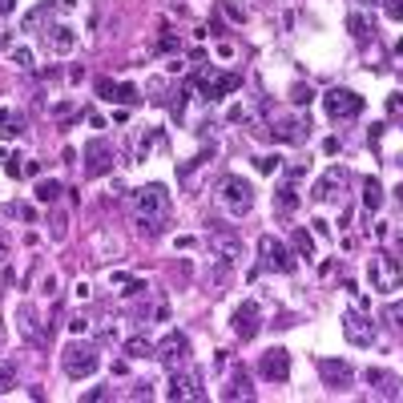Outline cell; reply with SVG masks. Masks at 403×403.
Returning <instances> with one entry per match:
<instances>
[{"label": "cell", "instance_id": "obj_1", "mask_svg": "<svg viewBox=\"0 0 403 403\" xmlns=\"http://www.w3.org/2000/svg\"><path fill=\"white\" fill-rule=\"evenodd\" d=\"M218 206L230 214V218H246L250 210H254V186L246 182V177H238V174H226L222 182H218Z\"/></svg>", "mask_w": 403, "mask_h": 403}, {"label": "cell", "instance_id": "obj_2", "mask_svg": "<svg viewBox=\"0 0 403 403\" xmlns=\"http://www.w3.org/2000/svg\"><path fill=\"white\" fill-rule=\"evenodd\" d=\"M101 367V355H97L93 343H69L61 355V371L69 379H89L93 371Z\"/></svg>", "mask_w": 403, "mask_h": 403}, {"label": "cell", "instance_id": "obj_3", "mask_svg": "<svg viewBox=\"0 0 403 403\" xmlns=\"http://www.w3.org/2000/svg\"><path fill=\"white\" fill-rule=\"evenodd\" d=\"M367 282L375 290H383V294H391V290L403 287V262L391 254H375L367 262Z\"/></svg>", "mask_w": 403, "mask_h": 403}, {"label": "cell", "instance_id": "obj_4", "mask_svg": "<svg viewBox=\"0 0 403 403\" xmlns=\"http://www.w3.org/2000/svg\"><path fill=\"white\" fill-rule=\"evenodd\" d=\"M137 218H149V222L170 218V190L161 182H149L137 190Z\"/></svg>", "mask_w": 403, "mask_h": 403}, {"label": "cell", "instance_id": "obj_5", "mask_svg": "<svg viewBox=\"0 0 403 403\" xmlns=\"http://www.w3.org/2000/svg\"><path fill=\"white\" fill-rule=\"evenodd\" d=\"M363 97L351 93V89H331V93H322V109H327V117L331 121H343V117H359L363 113Z\"/></svg>", "mask_w": 403, "mask_h": 403}, {"label": "cell", "instance_id": "obj_6", "mask_svg": "<svg viewBox=\"0 0 403 403\" xmlns=\"http://www.w3.org/2000/svg\"><path fill=\"white\" fill-rule=\"evenodd\" d=\"M16 331H20V339H25L29 347H45L48 343V327L45 322H36V306L32 303L16 306Z\"/></svg>", "mask_w": 403, "mask_h": 403}, {"label": "cell", "instance_id": "obj_7", "mask_svg": "<svg viewBox=\"0 0 403 403\" xmlns=\"http://www.w3.org/2000/svg\"><path fill=\"white\" fill-rule=\"evenodd\" d=\"M258 250H262V266H266V271H278V274H290V271H294V254H290V250H287L278 238H274V234H262Z\"/></svg>", "mask_w": 403, "mask_h": 403}, {"label": "cell", "instance_id": "obj_8", "mask_svg": "<svg viewBox=\"0 0 403 403\" xmlns=\"http://www.w3.org/2000/svg\"><path fill=\"white\" fill-rule=\"evenodd\" d=\"M153 355H158V359H161L170 371H177L186 359H190V339L182 335V331H170V335L161 339L158 347H153Z\"/></svg>", "mask_w": 403, "mask_h": 403}, {"label": "cell", "instance_id": "obj_9", "mask_svg": "<svg viewBox=\"0 0 403 403\" xmlns=\"http://www.w3.org/2000/svg\"><path fill=\"white\" fill-rule=\"evenodd\" d=\"M258 375L266 383H287L290 379V351L287 347H271V351L258 359Z\"/></svg>", "mask_w": 403, "mask_h": 403}, {"label": "cell", "instance_id": "obj_10", "mask_svg": "<svg viewBox=\"0 0 403 403\" xmlns=\"http://www.w3.org/2000/svg\"><path fill=\"white\" fill-rule=\"evenodd\" d=\"M343 335H347L351 347H371V343H375V322H371L363 310H347V315H343Z\"/></svg>", "mask_w": 403, "mask_h": 403}, {"label": "cell", "instance_id": "obj_11", "mask_svg": "<svg viewBox=\"0 0 403 403\" xmlns=\"http://www.w3.org/2000/svg\"><path fill=\"white\" fill-rule=\"evenodd\" d=\"M113 170V149L105 137H93V142L85 145V174L89 177H101Z\"/></svg>", "mask_w": 403, "mask_h": 403}, {"label": "cell", "instance_id": "obj_12", "mask_svg": "<svg viewBox=\"0 0 403 403\" xmlns=\"http://www.w3.org/2000/svg\"><path fill=\"white\" fill-rule=\"evenodd\" d=\"M319 375L327 387H335V391H347L355 383V367L347 359H319Z\"/></svg>", "mask_w": 403, "mask_h": 403}, {"label": "cell", "instance_id": "obj_13", "mask_svg": "<svg viewBox=\"0 0 403 403\" xmlns=\"http://www.w3.org/2000/svg\"><path fill=\"white\" fill-rule=\"evenodd\" d=\"M343 190H347V170H343V165H331V170L315 182V198H319V202H339Z\"/></svg>", "mask_w": 403, "mask_h": 403}, {"label": "cell", "instance_id": "obj_14", "mask_svg": "<svg viewBox=\"0 0 403 403\" xmlns=\"http://www.w3.org/2000/svg\"><path fill=\"white\" fill-rule=\"evenodd\" d=\"M258 319H262V306H258L254 299H246V303L234 306V315H230V327H234V331H238L242 339H254Z\"/></svg>", "mask_w": 403, "mask_h": 403}, {"label": "cell", "instance_id": "obj_15", "mask_svg": "<svg viewBox=\"0 0 403 403\" xmlns=\"http://www.w3.org/2000/svg\"><path fill=\"white\" fill-rule=\"evenodd\" d=\"M170 399H202V379L193 375V371H182L177 367L170 375V391H165Z\"/></svg>", "mask_w": 403, "mask_h": 403}, {"label": "cell", "instance_id": "obj_16", "mask_svg": "<svg viewBox=\"0 0 403 403\" xmlns=\"http://www.w3.org/2000/svg\"><path fill=\"white\" fill-rule=\"evenodd\" d=\"M210 250L218 258H226V262H234V258H242V238L230 234V230H222V226H214V230H210Z\"/></svg>", "mask_w": 403, "mask_h": 403}, {"label": "cell", "instance_id": "obj_17", "mask_svg": "<svg viewBox=\"0 0 403 403\" xmlns=\"http://www.w3.org/2000/svg\"><path fill=\"white\" fill-rule=\"evenodd\" d=\"M278 142H290V145H303L306 137H310V125L306 121H294V117H287V121H278V125L271 129Z\"/></svg>", "mask_w": 403, "mask_h": 403}, {"label": "cell", "instance_id": "obj_18", "mask_svg": "<svg viewBox=\"0 0 403 403\" xmlns=\"http://www.w3.org/2000/svg\"><path fill=\"white\" fill-rule=\"evenodd\" d=\"M45 41H48V48H57V53H69V48L77 45V32L69 29V25H53Z\"/></svg>", "mask_w": 403, "mask_h": 403}, {"label": "cell", "instance_id": "obj_19", "mask_svg": "<svg viewBox=\"0 0 403 403\" xmlns=\"http://www.w3.org/2000/svg\"><path fill=\"white\" fill-rule=\"evenodd\" d=\"M226 399H254V387H250V379H246V371H234V375H230V387H226L222 391Z\"/></svg>", "mask_w": 403, "mask_h": 403}, {"label": "cell", "instance_id": "obj_20", "mask_svg": "<svg viewBox=\"0 0 403 403\" xmlns=\"http://www.w3.org/2000/svg\"><path fill=\"white\" fill-rule=\"evenodd\" d=\"M347 29H351L355 41H371V36H375V25H371L367 13H351L347 16Z\"/></svg>", "mask_w": 403, "mask_h": 403}, {"label": "cell", "instance_id": "obj_21", "mask_svg": "<svg viewBox=\"0 0 403 403\" xmlns=\"http://www.w3.org/2000/svg\"><path fill=\"white\" fill-rule=\"evenodd\" d=\"M25 133V117L16 109H0V137H20Z\"/></svg>", "mask_w": 403, "mask_h": 403}, {"label": "cell", "instance_id": "obj_22", "mask_svg": "<svg viewBox=\"0 0 403 403\" xmlns=\"http://www.w3.org/2000/svg\"><path fill=\"white\" fill-rule=\"evenodd\" d=\"M363 379H367V383H379V391H383V395H395V375H391V371L371 367V371H363Z\"/></svg>", "mask_w": 403, "mask_h": 403}, {"label": "cell", "instance_id": "obj_23", "mask_svg": "<svg viewBox=\"0 0 403 403\" xmlns=\"http://www.w3.org/2000/svg\"><path fill=\"white\" fill-rule=\"evenodd\" d=\"M363 206L367 210L383 206V186H379V177H367V182H363Z\"/></svg>", "mask_w": 403, "mask_h": 403}, {"label": "cell", "instance_id": "obj_24", "mask_svg": "<svg viewBox=\"0 0 403 403\" xmlns=\"http://www.w3.org/2000/svg\"><path fill=\"white\" fill-rule=\"evenodd\" d=\"M274 202H278V210H282V214L299 206V193H294V182H290V177L282 182V186H278V198H274Z\"/></svg>", "mask_w": 403, "mask_h": 403}, {"label": "cell", "instance_id": "obj_25", "mask_svg": "<svg viewBox=\"0 0 403 403\" xmlns=\"http://www.w3.org/2000/svg\"><path fill=\"white\" fill-rule=\"evenodd\" d=\"M61 182H53V177H45V182H41V186H36V202H45V206H48V202H57V198H61Z\"/></svg>", "mask_w": 403, "mask_h": 403}, {"label": "cell", "instance_id": "obj_26", "mask_svg": "<svg viewBox=\"0 0 403 403\" xmlns=\"http://www.w3.org/2000/svg\"><path fill=\"white\" fill-rule=\"evenodd\" d=\"M109 282H113V287H121L125 294H145V282H142V278H133V274H113Z\"/></svg>", "mask_w": 403, "mask_h": 403}, {"label": "cell", "instance_id": "obj_27", "mask_svg": "<svg viewBox=\"0 0 403 403\" xmlns=\"http://www.w3.org/2000/svg\"><path fill=\"white\" fill-rule=\"evenodd\" d=\"M125 355H129V359H149V355H153V347H149L142 335H133V339H125Z\"/></svg>", "mask_w": 403, "mask_h": 403}, {"label": "cell", "instance_id": "obj_28", "mask_svg": "<svg viewBox=\"0 0 403 403\" xmlns=\"http://www.w3.org/2000/svg\"><path fill=\"white\" fill-rule=\"evenodd\" d=\"M113 101H121V105H137V101H142V89H137V85H117Z\"/></svg>", "mask_w": 403, "mask_h": 403}, {"label": "cell", "instance_id": "obj_29", "mask_svg": "<svg viewBox=\"0 0 403 403\" xmlns=\"http://www.w3.org/2000/svg\"><path fill=\"white\" fill-rule=\"evenodd\" d=\"M294 250H299V254H315V238H310V234H306L303 226H299V230H294Z\"/></svg>", "mask_w": 403, "mask_h": 403}, {"label": "cell", "instance_id": "obj_30", "mask_svg": "<svg viewBox=\"0 0 403 403\" xmlns=\"http://www.w3.org/2000/svg\"><path fill=\"white\" fill-rule=\"evenodd\" d=\"M16 387V367L13 363H0V395H8Z\"/></svg>", "mask_w": 403, "mask_h": 403}, {"label": "cell", "instance_id": "obj_31", "mask_svg": "<svg viewBox=\"0 0 403 403\" xmlns=\"http://www.w3.org/2000/svg\"><path fill=\"white\" fill-rule=\"evenodd\" d=\"M278 153H262V158H254V170L258 174H278Z\"/></svg>", "mask_w": 403, "mask_h": 403}, {"label": "cell", "instance_id": "obj_32", "mask_svg": "<svg viewBox=\"0 0 403 403\" xmlns=\"http://www.w3.org/2000/svg\"><path fill=\"white\" fill-rule=\"evenodd\" d=\"M0 161H4V170H8V177H20V174H25V165H20V158H16V153H8V149H0Z\"/></svg>", "mask_w": 403, "mask_h": 403}, {"label": "cell", "instance_id": "obj_33", "mask_svg": "<svg viewBox=\"0 0 403 403\" xmlns=\"http://www.w3.org/2000/svg\"><path fill=\"white\" fill-rule=\"evenodd\" d=\"M290 101H294V105H306V101H315V89H310V85H303V81H299V85H294V89H290Z\"/></svg>", "mask_w": 403, "mask_h": 403}, {"label": "cell", "instance_id": "obj_34", "mask_svg": "<svg viewBox=\"0 0 403 403\" xmlns=\"http://www.w3.org/2000/svg\"><path fill=\"white\" fill-rule=\"evenodd\" d=\"M383 319L391 322V327H399V331H403V299H399V303H391V306H387V310H383Z\"/></svg>", "mask_w": 403, "mask_h": 403}, {"label": "cell", "instance_id": "obj_35", "mask_svg": "<svg viewBox=\"0 0 403 403\" xmlns=\"http://www.w3.org/2000/svg\"><path fill=\"white\" fill-rule=\"evenodd\" d=\"M153 48H158V53H174V48H182V41H177L174 32H161L158 45H153Z\"/></svg>", "mask_w": 403, "mask_h": 403}, {"label": "cell", "instance_id": "obj_36", "mask_svg": "<svg viewBox=\"0 0 403 403\" xmlns=\"http://www.w3.org/2000/svg\"><path fill=\"white\" fill-rule=\"evenodd\" d=\"M113 93H117V81H109V77H97V97H105V101H113Z\"/></svg>", "mask_w": 403, "mask_h": 403}, {"label": "cell", "instance_id": "obj_37", "mask_svg": "<svg viewBox=\"0 0 403 403\" xmlns=\"http://www.w3.org/2000/svg\"><path fill=\"white\" fill-rule=\"evenodd\" d=\"M13 64H20V69H32V53H29V48H13Z\"/></svg>", "mask_w": 403, "mask_h": 403}, {"label": "cell", "instance_id": "obj_38", "mask_svg": "<svg viewBox=\"0 0 403 403\" xmlns=\"http://www.w3.org/2000/svg\"><path fill=\"white\" fill-rule=\"evenodd\" d=\"M387 4V16H391V20H399L403 25V0H383Z\"/></svg>", "mask_w": 403, "mask_h": 403}, {"label": "cell", "instance_id": "obj_39", "mask_svg": "<svg viewBox=\"0 0 403 403\" xmlns=\"http://www.w3.org/2000/svg\"><path fill=\"white\" fill-rule=\"evenodd\" d=\"M8 214H16V218H25V222H32V218H36V210H32V206H13Z\"/></svg>", "mask_w": 403, "mask_h": 403}, {"label": "cell", "instance_id": "obj_40", "mask_svg": "<svg viewBox=\"0 0 403 403\" xmlns=\"http://www.w3.org/2000/svg\"><path fill=\"white\" fill-rule=\"evenodd\" d=\"M53 238H64V214H53Z\"/></svg>", "mask_w": 403, "mask_h": 403}, {"label": "cell", "instance_id": "obj_41", "mask_svg": "<svg viewBox=\"0 0 403 403\" xmlns=\"http://www.w3.org/2000/svg\"><path fill=\"white\" fill-rule=\"evenodd\" d=\"M85 327H89V319H81V315H73V319H69V331H73V335H81Z\"/></svg>", "mask_w": 403, "mask_h": 403}, {"label": "cell", "instance_id": "obj_42", "mask_svg": "<svg viewBox=\"0 0 403 403\" xmlns=\"http://www.w3.org/2000/svg\"><path fill=\"white\" fill-rule=\"evenodd\" d=\"M153 391H149V383H142V387H133V399H149Z\"/></svg>", "mask_w": 403, "mask_h": 403}, {"label": "cell", "instance_id": "obj_43", "mask_svg": "<svg viewBox=\"0 0 403 403\" xmlns=\"http://www.w3.org/2000/svg\"><path fill=\"white\" fill-rule=\"evenodd\" d=\"M16 8V0H0V16H8Z\"/></svg>", "mask_w": 403, "mask_h": 403}, {"label": "cell", "instance_id": "obj_44", "mask_svg": "<svg viewBox=\"0 0 403 403\" xmlns=\"http://www.w3.org/2000/svg\"><path fill=\"white\" fill-rule=\"evenodd\" d=\"M73 4H77V0H57V8H73Z\"/></svg>", "mask_w": 403, "mask_h": 403}, {"label": "cell", "instance_id": "obj_45", "mask_svg": "<svg viewBox=\"0 0 403 403\" xmlns=\"http://www.w3.org/2000/svg\"><path fill=\"white\" fill-rule=\"evenodd\" d=\"M359 4H363V8H375V4H383V0H359Z\"/></svg>", "mask_w": 403, "mask_h": 403}, {"label": "cell", "instance_id": "obj_46", "mask_svg": "<svg viewBox=\"0 0 403 403\" xmlns=\"http://www.w3.org/2000/svg\"><path fill=\"white\" fill-rule=\"evenodd\" d=\"M4 258H8V250H4V242H0V266H4Z\"/></svg>", "mask_w": 403, "mask_h": 403}, {"label": "cell", "instance_id": "obj_47", "mask_svg": "<svg viewBox=\"0 0 403 403\" xmlns=\"http://www.w3.org/2000/svg\"><path fill=\"white\" fill-rule=\"evenodd\" d=\"M0 339H4V322H0Z\"/></svg>", "mask_w": 403, "mask_h": 403}, {"label": "cell", "instance_id": "obj_48", "mask_svg": "<svg viewBox=\"0 0 403 403\" xmlns=\"http://www.w3.org/2000/svg\"><path fill=\"white\" fill-rule=\"evenodd\" d=\"M399 395H403V391H399Z\"/></svg>", "mask_w": 403, "mask_h": 403}]
</instances>
